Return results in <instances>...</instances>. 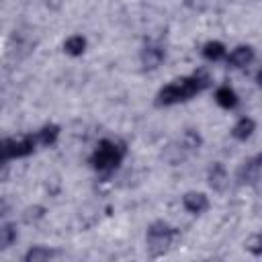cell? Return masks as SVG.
Instances as JSON below:
<instances>
[{
  "label": "cell",
  "instance_id": "6da1fadb",
  "mask_svg": "<svg viewBox=\"0 0 262 262\" xmlns=\"http://www.w3.org/2000/svg\"><path fill=\"white\" fill-rule=\"evenodd\" d=\"M201 88H203V84H201V80L196 78V74H194L192 78H180V80L168 84L164 90H160L158 102H160V104H174V102H180V100L190 98V96L196 94Z\"/></svg>",
  "mask_w": 262,
  "mask_h": 262
},
{
  "label": "cell",
  "instance_id": "7a4b0ae2",
  "mask_svg": "<svg viewBox=\"0 0 262 262\" xmlns=\"http://www.w3.org/2000/svg\"><path fill=\"white\" fill-rule=\"evenodd\" d=\"M123 158V147L113 143V141H100L98 149L94 151L92 156V164L98 168V170H113L119 166Z\"/></svg>",
  "mask_w": 262,
  "mask_h": 262
},
{
  "label": "cell",
  "instance_id": "3957f363",
  "mask_svg": "<svg viewBox=\"0 0 262 262\" xmlns=\"http://www.w3.org/2000/svg\"><path fill=\"white\" fill-rule=\"evenodd\" d=\"M172 227H168L166 223H154L149 229H147V246L154 254H160L164 252L170 242H172Z\"/></svg>",
  "mask_w": 262,
  "mask_h": 262
},
{
  "label": "cell",
  "instance_id": "277c9868",
  "mask_svg": "<svg viewBox=\"0 0 262 262\" xmlns=\"http://www.w3.org/2000/svg\"><path fill=\"white\" fill-rule=\"evenodd\" d=\"M35 147L33 137H20V139H6L4 141V158H23L29 156Z\"/></svg>",
  "mask_w": 262,
  "mask_h": 262
},
{
  "label": "cell",
  "instance_id": "5b68a950",
  "mask_svg": "<svg viewBox=\"0 0 262 262\" xmlns=\"http://www.w3.org/2000/svg\"><path fill=\"white\" fill-rule=\"evenodd\" d=\"M260 168H262V156H254L252 160L244 162V166H242V170H239V180H242V182H252V180H256Z\"/></svg>",
  "mask_w": 262,
  "mask_h": 262
},
{
  "label": "cell",
  "instance_id": "8992f818",
  "mask_svg": "<svg viewBox=\"0 0 262 262\" xmlns=\"http://www.w3.org/2000/svg\"><path fill=\"white\" fill-rule=\"evenodd\" d=\"M184 207L190 213H203L207 209V196L201 194V192H188L184 196Z\"/></svg>",
  "mask_w": 262,
  "mask_h": 262
},
{
  "label": "cell",
  "instance_id": "52a82bcc",
  "mask_svg": "<svg viewBox=\"0 0 262 262\" xmlns=\"http://www.w3.org/2000/svg\"><path fill=\"white\" fill-rule=\"evenodd\" d=\"M252 59H254V51H252L250 47H237V49H233V53L229 55V63L235 66V68L248 66Z\"/></svg>",
  "mask_w": 262,
  "mask_h": 262
},
{
  "label": "cell",
  "instance_id": "ba28073f",
  "mask_svg": "<svg viewBox=\"0 0 262 262\" xmlns=\"http://www.w3.org/2000/svg\"><path fill=\"white\" fill-rule=\"evenodd\" d=\"M162 59H164V53L158 47H145L143 53H141V61H143L145 68H156Z\"/></svg>",
  "mask_w": 262,
  "mask_h": 262
},
{
  "label": "cell",
  "instance_id": "9c48e42d",
  "mask_svg": "<svg viewBox=\"0 0 262 262\" xmlns=\"http://www.w3.org/2000/svg\"><path fill=\"white\" fill-rule=\"evenodd\" d=\"M217 102H219L221 106H225V108H231V106H235V102H237V98H235V92H233L231 88H227V86L219 88V90H217Z\"/></svg>",
  "mask_w": 262,
  "mask_h": 262
},
{
  "label": "cell",
  "instance_id": "30bf717a",
  "mask_svg": "<svg viewBox=\"0 0 262 262\" xmlns=\"http://www.w3.org/2000/svg\"><path fill=\"white\" fill-rule=\"evenodd\" d=\"M252 131H254V121H252V119H239L237 125L233 127V135H235L237 139H246V137H250Z\"/></svg>",
  "mask_w": 262,
  "mask_h": 262
},
{
  "label": "cell",
  "instance_id": "8fae6325",
  "mask_svg": "<svg viewBox=\"0 0 262 262\" xmlns=\"http://www.w3.org/2000/svg\"><path fill=\"white\" fill-rule=\"evenodd\" d=\"M209 182H211V186L213 188H223L225 186V170L217 164V166H213V170L209 172Z\"/></svg>",
  "mask_w": 262,
  "mask_h": 262
},
{
  "label": "cell",
  "instance_id": "7c38bea8",
  "mask_svg": "<svg viewBox=\"0 0 262 262\" xmlns=\"http://www.w3.org/2000/svg\"><path fill=\"white\" fill-rule=\"evenodd\" d=\"M84 47H86V41H84L82 37H70V39L66 41V51H68L70 55H82Z\"/></svg>",
  "mask_w": 262,
  "mask_h": 262
},
{
  "label": "cell",
  "instance_id": "4fadbf2b",
  "mask_svg": "<svg viewBox=\"0 0 262 262\" xmlns=\"http://www.w3.org/2000/svg\"><path fill=\"white\" fill-rule=\"evenodd\" d=\"M55 137H57V127H53V125L43 127V129L37 133V141H39V143H43V145L53 143V141H55Z\"/></svg>",
  "mask_w": 262,
  "mask_h": 262
},
{
  "label": "cell",
  "instance_id": "5bb4252c",
  "mask_svg": "<svg viewBox=\"0 0 262 262\" xmlns=\"http://www.w3.org/2000/svg\"><path fill=\"white\" fill-rule=\"evenodd\" d=\"M223 53H225V49H223V45L217 43V41L205 45V55H207L209 59H219V57H223Z\"/></svg>",
  "mask_w": 262,
  "mask_h": 262
},
{
  "label": "cell",
  "instance_id": "9a60e30c",
  "mask_svg": "<svg viewBox=\"0 0 262 262\" xmlns=\"http://www.w3.org/2000/svg\"><path fill=\"white\" fill-rule=\"evenodd\" d=\"M14 237H16L14 227H12V225H4L2 231H0V244H2V248H8V246L12 244Z\"/></svg>",
  "mask_w": 262,
  "mask_h": 262
},
{
  "label": "cell",
  "instance_id": "2e32d148",
  "mask_svg": "<svg viewBox=\"0 0 262 262\" xmlns=\"http://www.w3.org/2000/svg\"><path fill=\"white\" fill-rule=\"evenodd\" d=\"M47 258H51V252H49V250H43V248H35V250H31V252L25 256V260H29V262L47 260Z\"/></svg>",
  "mask_w": 262,
  "mask_h": 262
},
{
  "label": "cell",
  "instance_id": "e0dca14e",
  "mask_svg": "<svg viewBox=\"0 0 262 262\" xmlns=\"http://www.w3.org/2000/svg\"><path fill=\"white\" fill-rule=\"evenodd\" d=\"M248 250L254 252V254H262V235H254L248 242Z\"/></svg>",
  "mask_w": 262,
  "mask_h": 262
},
{
  "label": "cell",
  "instance_id": "ac0fdd59",
  "mask_svg": "<svg viewBox=\"0 0 262 262\" xmlns=\"http://www.w3.org/2000/svg\"><path fill=\"white\" fill-rule=\"evenodd\" d=\"M258 84H260V86H262V72H260V74H258Z\"/></svg>",
  "mask_w": 262,
  "mask_h": 262
}]
</instances>
